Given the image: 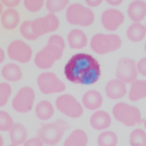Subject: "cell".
I'll list each match as a JSON object with an SVG mask.
<instances>
[{
	"label": "cell",
	"instance_id": "obj_1",
	"mask_svg": "<svg viewBox=\"0 0 146 146\" xmlns=\"http://www.w3.org/2000/svg\"><path fill=\"white\" fill-rule=\"evenodd\" d=\"M65 78L72 84L92 86L102 75L100 62L91 54L79 52L71 56L64 65Z\"/></svg>",
	"mask_w": 146,
	"mask_h": 146
},
{
	"label": "cell",
	"instance_id": "obj_6",
	"mask_svg": "<svg viewBox=\"0 0 146 146\" xmlns=\"http://www.w3.org/2000/svg\"><path fill=\"white\" fill-rule=\"evenodd\" d=\"M55 106L61 113L71 119H78L84 113L82 103L70 93L58 96L56 99Z\"/></svg>",
	"mask_w": 146,
	"mask_h": 146
},
{
	"label": "cell",
	"instance_id": "obj_16",
	"mask_svg": "<svg viewBox=\"0 0 146 146\" xmlns=\"http://www.w3.org/2000/svg\"><path fill=\"white\" fill-rule=\"evenodd\" d=\"M81 103L84 108L90 111H96L103 105V96L98 90L91 89L84 93Z\"/></svg>",
	"mask_w": 146,
	"mask_h": 146
},
{
	"label": "cell",
	"instance_id": "obj_41",
	"mask_svg": "<svg viewBox=\"0 0 146 146\" xmlns=\"http://www.w3.org/2000/svg\"><path fill=\"white\" fill-rule=\"evenodd\" d=\"M0 146H4V138L1 135H0Z\"/></svg>",
	"mask_w": 146,
	"mask_h": 146
},
{
	"label": "cell",
	"instance_id": "obj_24",
	"mask_svg": "<svg viewBox=\"0 0 146 146\" xmlns=\"http://www.w3.org/2000/svg\"><path fill=\"white\" fill-rule=\"evenodd\" d=\"M88 135L85 130L76 129L72 130L64 143V146H87Z\"/></svg>",
	"mask_w": 146,
	"mask_h": 146
},
{
	"label": "cell",
	"instance_id": "obj_30",
	"mask_svg": "<svg viewBox=\"0 0 146 146\" xmlns=\"http://www.w3.org/2000/svg\"><path fill=\"white\" fill-rule=\"evenodd\" d=\"M13 93V88L8 82L0 83V108L5 107L8 103Z\"/></svg>",
	"mask_w": 146,
	"mask_h": 146
},
{
	"label": "cell",
	"instance_id": "obj_25",
	"mask_svg": "<svg viewBox=\"0 0 146 146\" xmlns=\"http://www.w3.org/2000/svg\"><path fill=\"white\" fill-rule=\"evenodd\" d=\"M127 38L132 42H140L146 36V27L142 22H133L126 31Z\"/></svg>",
	"mask_w": 146,
	"mask_h": 146
},
{
	"label": "cell",
	"instance_id": "obj_9",
	"mask_svg": "<svg viewBox=\"0 0 146 146\" xmlns=\"http://www.w3.org/2000/svg\"><path fill=\"white\" fill-rule=\"evenodd\" d=\"M35 92L30 86L20 88L12 100V107L14 111L19 113L30 112L34 108Z\"/></svg>",
	"mask_w": 146,
	"mask_h": 146
},
{
	"label": "cell",
	"instance_id": "obj_33",
	"mask_svg": "<svg viewBox=\"0 0 146 146\" xmlns=\"http://www.w3.org/2000/svg\"><path fill=\"white\" fill-rule=\"evenodd\" d=\"M47 44L56 46L62 50H64V48L66 47V43H65L64 39L62 38V36H61L59 35H52L51 36H49L48 39Z\"/></svg>",
	"mask_w": 146,
	"mask_h": 146
},
{
	"label": "cell",
	"instance_id": "obj_10",
	"mask_svg": "<svg viewBox=\"0 0 146 146\" xmlns=\"http://www.w3.org/2000/svg\"><path fill=\"white\" fill-rule=\"evenodd\" d=\"M6 53L8 57L19 64H27L33 57V49L26 41L14 40L7 46Z\"/></svg>",
	"mask_w": 146,
	"mask_h": 146
},
{
	"label": "cell",
	"instance_id": "obj_29",
	"mask_svg": "<svg viewBox=\"0 0 146 146\" xmlns=\"http://www.w3.org/2000/svg\"><path fill=\"white\" fill-rule=\"evenodd\" d=\"M31 23H32V20H25L19 27V33L24 39L30 41H34L38 40L39 37L33 32Z\"/></svg>",
	"mask_w": 146,
	"mask_h": 146
},
{
	"label": "cell",
	"instance_id": "obj_18",
	"mask_svg": "<svg viewBox=\"0 0 146 146\" xmlns=\"http://www.w3.org/2000/svg\"><path fill=\"white\" fill-rule=\"evenodd\" d=\"M127 14L132 22H142L146 18V2L133 0L128 6Z\"/></svg>",
	"mask_w": 146,
	"mask_h": 146
},
{
	"label": "cell",
	"instance_id": "obj_19",
	"mask_svg": "<svg viewBox=\"0 0 146 146\" xmlns=\"http://www.w3.org/2000/svg\"><path fill=\"white\" fill-rule=\"evenodd\" d=\"M0 22L5 30H14L20 24V14L15 8H7L0 16Z\"/></svg>",
	"mask_w": 146,
	"mask_h": 146
},
{
	"label": "cell",
	"instance_id": "obj_35",
	"mask_svg": "<svg viewBox=\"0 0 146 146\" xmlns=\"http://www.w3.org/2000/svg\"><path fill=\"white\" fill-rule=\"evenodd\" d=\"M44 143L39 137H32L30 139H27V141L23 143V146H44Z\"/></svg>",
	"mask_w": 146,
	"mask_h": 146
},
{
	"label": "cell",
	"instance_id": "obj_46",
	"mask_svg": "<svg viewBox=\"0 0 146 146\" xmlns=\"http://www.w3.org/2000/svg\"><path fill=\"white\" fill-rule=\"evenodd\" d=\"M52 146H56V145H52Z\"/></svg>",
	"mask_w": 146,
	"mask_h": 146
},
{
	"label": "cell",
	"instance_id": "obj_11",
	"mask_svg": "<svg viewBox=\"0 0 146 146\" xmlns=\"http://www.w3.org/2000/svg\"><path fill=\"white\" fill-rule=\"evenodd\" d=\"M33 32L40 38L47 34L54 33L60 27V19L55 13H48L32 20L31 23Z\"/></svg>",
	"mask_w": 146,
	"mask_h": 146
},
{
	"label": "cell",
	"instance_id": "obj_39",
	"mask_svg": "<svg viewBox=\"0 0 146 146\" xmlns=\"http://www.w3.org/2000/svg\"><path fill=\"white\" fill-rule=\"evenodd\" d=\"M5 60V52L1 47H0V64H3Z\"/></svg>",
	"mask_w": 146,
	"mask_h": 146
},
{
	"label": "cell",
	"instance_id": "obj_23",
	"mask_svg": "<svg viewBox=\"0 0 146 146\" xmlns=\"http://www.w3.org/2000/svg\"><path fill=\"white\" fill-rule=\"evenodd\" d=\"M9 137L12 143L21 145L27 139V129L24 126V124L20 122H14L11 130L9 131Z\"/></svg>",
	"mask_w": 146,
	"mask_h": 146
},
{
	"label": "cell",
	"instance_id": "obj_37",
	"mask_svg": "<svg viewBox=\"0 0 146 146\" xmlns=\"http://www.w3.org/2000/svg\"><path fill=\"white\" fill-rule=\"evenodd\" d=\"M104 0H85V3L86 4V6L90 8H95L100 6Z\"/></svg>",
	"mask_w": 146,
	"mask_h": 146
},
{
	"label": "cell",
	"instance_id": "obj_28",
	"mask_svg": "<svg viewBox=\"0 0 146 146\" xmlns=\"http://www.w3.org/2000/svg\"><path fill=\"white\" fill-rule=\"evenodd\" d=\"M130 146H146V132L140 129H135L129 135Z\"/></svg>",
	"mask_w": 146,
	"mask_h": 146
},
{
	"label": "cell",
	"instance_id": "obj_34",
	"mask_svg": "<svg viewBox=\"0 0 146 146\" xmlns=\"http://www.w3.org/2000/svg\"><path fill=\"white\" fill-rule=\"evenodd\" d=\"M137 69L138 74L146 78V57H143L137 62Z\"/></svg>",
	"mask_w": 146,
	"mask_h": 146
},
{
	"label": "cell",
	"instance_id": "obj_42",
	"mask_svg": "<svg viewBox=\"0 0 146 146\" xmlns=\"http://www.w3.org/2000/svg\"><path fill=\"white\" fill-rule=\"evenodd\" d=\"M143 126H144V129H146V118H145L144 121H143Z\"/></svg>",
	"mask_w": 146,
	"mask_h": 146
},
{
	"label": "cell",
	"instance_id": "obj_38",
	"mask_svg": "<svg viewBox=\"0 0 146 146\" xmlns=\"http://www.w3.org/2000/svg\"><path fill=\"white\" fill-rule=\"evenodd\" d=\"M105 1L109 5H111L112 7H116V6H119L121 5L124 0H105Z\"/></svg>",
	"mask_w": 146,
	"mask_h": 146
},
{
	"label": "cell",
	"instance_id": "obj_43",
	"mask_svg": "<svg viewBox=\"0 0 146 146\" xmlns=\"http://www.w3.org/2000/svg\"><path fill=\"white\" fill-rule=\"evenodd\" d=\"M8 146H19V145H17V144H13V143H12V144H10V145H8Z\"/></svg>",
	"mask_w": 146,
	"mask_h": 146
},
{
	"label": "cell",
	"instance_id": "obj_5",
	"mask_svg": "<svg viewBox=\"0 0 146 146\" xmlns=\"http://www.w3.org/2000/svg\"><path fill=\"white\" fill-rule=\"evenodd\" d=\"M113 118L127 127H135L143 121L140 109L127 102H118L113 107Z\"/></svg>",
	"mask_w": 146,
	"mask_h": 146
},
{
	"label": "cell",
	"instance_id": "obj_14",
	"mask_svg": "<svg viewBox=\"0 0 146 146\" xmlns=\"http://www.w3.org/2000/svg\"><path fill=\"white\" fill-rule=\"evenodd\" d=\"M105 93L110 100H121L128 94L127 84H125L124 82L119 80L118 78L111 79L106 84Z\"/></svg>",
	"mask_w": 146,
	"mask_h": 146
},
{
	"label": "cell",
	"instance_id": "obj_2",
	"mask_svg": "<svg viewBox=\"0 0 146 146\" xmlns=\"http://www.w3.org/2000/svg\"><path fill=\"white\" fill-rule=\"evenodd\" d=\"M70 128L68 121L64 119H57L53 122L41 124L37 130V137L43 141L45 145H56Z\"/></svg>",
	"mask_w": 146,
	"mask_h": 146
},
{
	"label": "cell",
	"instance_id": "obj_3",
	"mask_svg": "<svg viewBox=\"0 0 146 146\" xmlns=\"http://www.w3.org/2000/svg\"><path fill=\"white\" fill-rule=\"evenodd\" d=\"M89 45L92 52L100 56H104L120 49L122 45V40L118 35L113 33H98L92 35Z\"/></svg>",
	"mask_w": 146,
	"mask_h": 146
},
{
	"label": "cell",
	"instance_id": "obj_45",
	"mask_svg": "<svg viewBox=\"0 0 146 146\" xmlns=\"http://www.w3.org/2000/svg\"><path fill=\"white\" fill-rule=\"evenodd\" d=\"M144 26H145V27H146V20H145V24H144Z\"/></svg>",
	"mask_w": 146,
	"mask_h": 146
},
{
	"label": "cell",
	"instance_id": "obj_31",
	"mask_svg": "<svg viewBox=\"0 0 146 146\" xmlns=\"http://www.w3.org/2000/svg\"><path fill=\"white\" fill-rule=\"evenodd\" d=\"M14 124V121L9 113L0 110V131L9 132Z\"/></svg>",
	"mask_w": 146,
	"mask_h": 146
},
{
	"label": "cell",
	"instance_id": "obj_36",
	"mask_svg": "<svg viewBox=\"0 0 146 146\" xmlns=\"http://www.w3.org/2000/svg\"><path fill=\"white\" fill-rule=\"evenodd\" d=\"M4 6L7 8H16L21 3L22 0H0Z\"/></svg>",
	"mask_w": 146,
	"mask_h": 146
},
{
	"label": "cell",
	"instance_id": "obj_13",
	"mask_svg": "<svg viewBox=\"0 0 146 146\" xmlns=\"http://www.w3.org/2000/svg\"><path fill=\"white\" fill-rule=\"evenodd\" d=\"M125 16L122 12L116 8L106 9L101 13L100 22L104 29L110 33L115 32L119 27L124 23Z\"/></svg>",
	"mask_w": 146,
	"mask_h": 146
},
{
	"label": "cell",
	"instance_id": "obj_12",
	"mask_svg": "<svg viewBox=\"0 0 146 146\" xmlns=\"http://www.w3.org/2000/svg\"><path fill=\"white\" fill-rule=\"evenodd\" d=\"M115 77L125 84H131L132 82L137 80L138 72L135 60L130 57L121 58L117 62Z\"/></svg>",
	"mask_w": 146,
	"mask_h": 146
},
{
	"label": "cell",
	"instance_id": "obj_26",
	"mask_svg": "<svg viewBox=\"0 0 146 146\" xmlns=\"http://www.w3.org/2000/svg\"><path fill=\"white\" fill-rule=\"evenodd\" d=\"M99 146H116L118 143V135L112 130H103L97 138Z\"/></svg>",
	"mask_w": 146,
	"mask_h": 146
},
{
	"label": "cell",
	"instance_id": "obj_40",
	"mask_svg": "<svg viewBox=\"0 0 146 146\" xmlns=\"http://www.w3.org/2000/svg\"><path fill=\"white\" fill-rule=\"evenodd\" d=\"M4 11H5V10H4V5H3V4L1 3V1H0V16L2 15V13H3Z\"/></svg>",
	"mask_w": 146,
	"mask_h": 146
},
{
	"label": "cell",
	"instance_id": "obj_21",
	"mask_svg": "<svg viewBox=\"0 0 146 146\" xmlns=\"http://www.w3.org/2000/svg\"><path fill=\"white\" fill-rule=\"evenodd\" d=\"M1 76L6 82H18L23 78L22 70L15 62H9L3 66L1 70Z\"/></svg>",
	"mask_w": 146,
	"mask_h": 146
},
{
	"label": "cell",
	"instance_id": "obj_17",
	"mask_svg": "<svg viewBox=\"0 0 146 146\" xmlns=\"http://www.w3.org/2000/svg\"><path fill=\"white\" fill-rule=\"evenodd\" d=\"M67 42L71 49H82L88 45L86 34L80 28L71 29L67 35Z\"/></svg>",
	"mask_w": 146,
	"mask_h": 146
},
{
	"label": "cell",
	"instance_id": "obj_15",
	"mask_svg": "<svg viewBox=\"0 0 146 146\" xmlns=\"http://www.w3.org/2000/svg\"><path fill=\"white\" fill-rule=\"evenodd\" d=\"M91 127L97 131L108 129L112 124V117L105 110H96L90 117Z\"/></svg>",
	"mask_w": 146,
	"mask_h": 146
},
{
	"label": "cell",
	"instance_id": "obj_7",
	"mask_svg": "<svg viewBox=\"0 0 146 146\" xmlns=\"http://www.w3.org/2000/svg\"><path fill=\"white\" fill-rule=\"evenodd\" d=\"M64 51L56 46L47 44L35 54L34 58L35 65L40 70H49L56 61L62 57Z\"/></svg>",
	"mask_w": 146,
	"mask_h": 146
},
{
	"label": "cell",
	"instance_id": "obj_4",
	"mask_svg": "<svg viewBox=\"0 0 146 146\" xmlns=\"http://www.w3.org/2000/svg\"><path fill=\"white\" fill-rule=\"evenodd\" d=\"M65 17L70 25L80 27H88L95 20V14L92 8L80 3L70 4L66 8Z\"/></svg>",
	"mask_w": 146,
	"mask_h": 146
},
{
	"label": "cell",
	"instance_id": "obj_27",
	"mask_svg": "<svg viewBox=\"0 0 146 146\" xmlns=\"http://www.w3.org/2000/svg\"><path fill=\"white\" fill-rule=\"evenodd\" d=\"M70 5V0H46L45 6L49 13H58L65 10Z\"/></svg>",
	"mask_w": 146,
	"mask_h": 146
},
{
	"label": "cell",
	"instance_id": "obj_44",
	"mask_svg": "<svg viewBox=\"0 0 146 146\" xmlns=\"http://www.w3.org/2000/svg\"><path fill=\"white\" fill-rule=\"evenodd\" d=\"M144 51H145V53H146V42L144 44Z\"/></svg>",
	"mask_w": 146,
	"mask_h": 146
},
{
	"label": "cell",
	"instance_id": "obj_32",
	"mask_svg": "<svg viewBox=\"0 0 146 146\" xmlns=\"http://www.w3.org/2000/svg\"><path fill=\"white\" fill-rule=\"evenodd\" d=\"M46 0H23V5L27 11L32 13L40 12L45 5Z\"/></svg>",
	"mask_w": 146,
	"mask_h": 146
},
{
	"label": "cell",
	"instance_id": "obj_20",
	"mask_svg": "<svg viewBox=\"0 0 146 146\" xmlns=\"http://www.w3.org/2000/svg\"><path fill=\"white\" fill-rule=\"evenodd\" d=\"M128 96L129 100L133 102L146 99V80L137 79L132 82L128 91Z\"/></svg>",
	"mask_w": 146,
	"mask_h": 146
},
{
	"label": "cell",
	"instance_id": "obj_22",
	"mask_svg": "<svg viewBox=\"0 0 146 146\" xmlns=\"http://www.w3.org/2000/svg\"><path fill=\"white\" fill-rule=\"evenodd\" d=\"M35 113L39 120L47 121L54 116L55 108L50 101L47 100H42L38 102V104L35 106Z\"/></svg>",
	"mask_w": 146,
	"mask_h": 146
},
{
	"label": "cell",
	"instance_id": "obj_8",
	"mask_svg": "<svg viewBox=\"0 0 146 146\" xmlns=\"http://www.w3.org/2000/svg\"><path fill=\"white\" fill-rule=\"evenodd\" d=\"M37 86L40 92L45 95L61 93L66 90L65 83L52 71L41 72L37 78Z\"/></svg>",
	"mask_w": 146,
	"mask_h": 146
}]
</instances>
